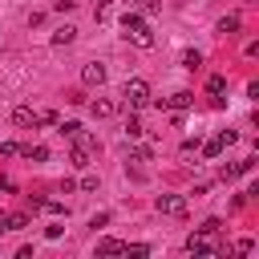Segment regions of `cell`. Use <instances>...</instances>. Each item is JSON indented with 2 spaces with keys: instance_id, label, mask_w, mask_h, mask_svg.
Here are the masks:
<instances>
[{
  "instance_id": "obj_1",
  "label": "cell",
  "mask_w": 259,
  "mask_h": 259,
  "mask_svg": "<svg viewBox=\"0 0 259 259\" xmlns=\"http://www.w3.org/2000/svg\"><path fill=\"white\" fill-rule=\"evenodd\" d=\"M121 28H125V36H130L138 49H154V32H150L146 16H138V12H125V16H121Z\"/></svg>"
},
{
  "instance_id": "obj_2",
  "label": "cell",
  "mask_w": 259,
  "mask_h": 259,
  "mask_svg": "<svg viewBox=\"0 0 259 259\" xmlns=\"http://www.w3.org/2000/svg\"><path fill=\"white\" fill-rule=\"evenodd\" d=\"M186 251H190V255H219V251H223V247H219V231H206V227L194 231V235L186 239Z\"/></svg>"
},
{
  "instance_id": "obj_3",
  "label": "cell",
  "mask_w": 259,
  "mask_h": 259,
  "mask_svg": "<svg viewBox=\"0 0 259 259\" xmlns=\"http://www.w3.org/2000/svg\"><path fill=\"white\" fill-rule=\"evenodd\" d=\"M121 97H125L130 109H142V105H150V85H146L142 77H130L125 89H121Z\"/></svg>"
},
{
  "instance_id": "obj_4",
  "label": "cell",
  "mask_w": 259,
  "mask_h": 259,
  "mask_svg": "<svg viewBox=\"0 0 259 259\" xmlns=\"http://www.w3.org/2000/svg\"><path fill=\"white\" fill-rule=\"evenodd\" d=\"M158 214H170V219H186V198L182 194H158L154 198Z\"/></svg>"
},
{
  "instance_id": "obj_5",
  "label": "cell",
  "mask_w": 259,
  "mask_h": 259,
  "mask_svg": "<svg viewBox=\"0 0 259 259\" xmlns=\"http://www.w3.org/2000/svg\"><path fill=\"white\" fill-rule=\"evenodd\" d=\"M190 105H194V93H190V89H178V93L162 97V109H170V113H182V109H190Z\"/></svg>"
},
{
  "instance_id": "obj_6",
  "label": "cell",
  "mask_w": 259,
  "mask_h": 259,
  "mask_svg": "<svg viewBox=\"0 0 259 259\" xmlns=\"http://www.w3.org/2000/svg\"><path fill=\"white\" fill-rule=\"evenodd\" d=\"M81 81H85V85H105V65H101V61H89V65L81 69Z\"/></svg>"
},
{
  "instance_id": "obj_7",
  "label": "cell",
  "mask_w": 259,
  "mask_h": 259,
  "mask_svg": "<svg viewBox=\"0 0 259 259\" xmlns=\"http://www.w3.org/2000/svg\"><path fill=\"white\" fill-rule=\"evenodd\" d=\"M12 121H16L20 130H28V125H40V113L28 109V105H16V109H12Z\"/></svg>"
},
{
  "instance_id": "obj_8",
  "label": "cell",
  "mask_w": 259,
  "mask_h": 259,
  "mask_svg": "<svg viewBox=\"0 0 259 259\" xmlns=\"http://www.w3.org/2000/svg\"><path fill=\"white\" fill-rule=\"evenodd\" d=\"M97 146H85V142H73V154H69V162L77 166V170H85L89 166V154H93Z\"/></svg>"
},
{
  "instance_id": "obj_9",
  "label": "cell",
  "mask_w": 259,
  "mask_h": 259,
  "mask_svg": "<svg viewBox=\"0 0 259 259\" xmlns=\"http://www.w3.org/2000/svg\"><path fill=\"white\" fill-rule=\"evenodd\" d=\"M206 93L214 97V105H223V93H227V77H219V73H214V77L206 81Z\"/></svg>"
},
{
  "instance_id": "obj_10",
  "label": "cell",
  "mask_w": 259,
  "mask_h": 259,
  "mask_svg": "<svg viewBox=\"0 0 259 259\" xmlns=\"http://www.w3.org/2000/svg\"><path fill=\"white\" fill-rule=\"evenodd\" d=\"M113 109H117V105H113V101H105V97L89 101V113H93V117H113Z\"/></svg>"
},
{
  "instance_id": "obj_11",
  "label": "cell",
  "mask_w": 259,
  "mask_h": 259,
  "mask_svg": "<svg viewBox=\"0 0 259 259\" xmlns=\"http://www.w3.org/2000/svg\"><path fill=\"white\" fill-rule=\"evenodd\" d=\"M73 40H77V28H73V24H61V28L53 32V45H73Z\"/></svg>"
},
{
  "instance_id": "obj_12",
  "label": "cell",
  "mask_w": 259,
  "mask_h": 259,
  "mask_svg": "<svg viewBox=\"0 0 259 259\" xmlns=\"http://www.w3.org/2000/svg\"><path fill=\"white\" fill-rule=\"evenodd\" d=\"M20 154L28 162H49V146H20Z\"/></svg>"
},
{
  "instance_id": "obj_13",
  "label": "cell",
  "mask_w": 259,
  "mask_h": 259,
  "mask_svg": "<svg viewBox=\"0 0 259 259\" xmlns=\"http://www.w3.org/2000/svg\"><path fill=\"white\" fill-rule=\"evenodd\" d=\"M0 227H4V231H24L28 219H24V214H8V219H0Z\"/></svg>"
},
{
  "instance_id": "obj_14",
  "label": "cell",
  "mask_w": 259,
  "mask_h": 259,
  "mask_svg": "<svg viewBox=\"0 0 259 259\" xmlns=\"http://www.w3.org/2000/svg\"><path fill=\"white\" fill-rule=\"evenodd\" d=\"M121 247H125L121 239H101V243H97V251H101V255H121Z\"/></svg>"
},
{
  "instance_id": "obj_15",
  "label": "cell",
  "mask_w": 259,
  "mask_h": 259,
  "mask_svg": "<svg viewBox=\"0 0 259 259\" xmlns=\"http://www.w3.org/2000/svg\"><path fill=\"white\" fill-rule=\"evenodd\" d=\"M57 130H61L65 138H77V134H81L85 125H81V121H57Z\"/></svg>"
},
{
  "instance_id": "obj_16",
  "label": "cell",
  "mask_w": 259,
  "mask_h": 259,
  "mask_svg": "<svg viewBox=\"0 0 259 259\" xmlns=\"http://www.w3.org/2000/svg\"><path fill=\"white\" fill-rule=\"evenodd\" d=\"M130 158H134V162H150L154 150H150V146H130Z\"/></svg>"
},
{
  "instance_id": "obj_17",
  "label": "cell",
  "mask_w": 259,
  "mask_h": 259,
  "mask_svg": "<svg viewBox=\"0 0 259 259\" xmlns=\"http://www.w3.org/2000/svg\"><path fill=\"white\" fill-rule=\"evenodd\" d=\"M219 32H227V36L239 32V16H223V20H219Z\"/></svg>"
},
{
  "instance_id": "obj_18",
  "label": "cell",
  "mask_w": 259,
  "mask_h": 259,
  "mask_svg": "<svg viewBox=\"0 0 259 259\" xmlns=\"http://www.w3.org/2000/svg\"><path fill=\"white\" fill-rule=\"evenodd\" d=\"M202 154H206V158H219V154H223V138H210V142L202 146Z\"/></svg>"
},
{
  "instance_id": "obj_19",
  "label": "cell",
  "mask_w": 259,
  "mask_h": 259,
  "mask_svg": "<svg viewBox=\"0 0 259 259\" xmlns=\"http://www.w3.org/2000/svg\"><path fill=\"white\" fill-rule=\"evenodd\" d=\"M182 65H186V69H198V65H202V57L190 49V53H182Z\"/></svg>"
},
{
  "instance_id": "obj_20",
  "label": "cell",
  "mask_w": 259,
  "mask_h": 259,
  "mask_svg": "<svg viewBox=\"0 0 259 259\" xmlns=\"http://www.w3.org/2000/svg\"><path fill=\"white\" fill-rule=\"evenodd\" d=\"M121 251H125V255H150V247H146V243H125Z\"/></svg>"
},
{
  "instance_id": "obj_21",
  "label": "cell",
  "mask_w": 259,
  "mask_h": 259,
  "mask_svg": "<svg viewBox=\"0 0 259 259\" xmlns=\"http://www.w3.org/2000/svg\"><path fill=\"white\" fill-rule=\"evenodd\" d=\"M109 4H113V0H97V4H93V16L105 20V16H109Z\"/></svg>"
},
{
  "instance_id": "obj_22",
  "label": "cell",
  "mask_w": 259,
  "mask_h": 259,
  "mask_svg": "<svg viewBox=\"0 0 259 259\" xmlns=\"http://www.w3.org/2000/svg\"><path fill=\"white\" fill-rule=\"evenodd\" d=\"M125 134H130V138H142V121L130 117V121H125Z\"/></svg>"
},
{
  "instance_id": "obj_23",
  "label": "cell",
  "mask_w": 259,
  "mask_h": 259,
  "mask_svg": "<svg viewBox=\"0 0 259 259\" xmlns=\"http://www.w3.org/2000/svg\"><path fill=\"white\" fill-rule=\"evenodd\" d=\"M0 154H4V158H12V154H20V146H16V142H0Z\"/></svg>"
},
{
  "instance_id": "obj_24",
  "label": "cell",
  "mask_w": 259,
  "mask_h": 259,
  "mask_svg": "<svg viewBox=\"0 0 259 259\" xmlns=\"http://www.w3.org/2000/svg\"><path fill=\"white\" fill-rule=\"evenodd\" d=\"M142 12H158V0H142Z\"/></svg>"
},
{
  "instance_id": "obj_25",
  "label": "cell",
  "mask_w": 259,
  "mask_h": 259,
  "mask_svg": "<svg viewBox=\"0 0 259 259\" xmlns=\"http://www.w3.org/2000/svg\"><path fill=\"white\" fill-rule=\"evenodd\" d=\"M0 231H4V227H0Z\"/></svg>"
}]
</instances>
